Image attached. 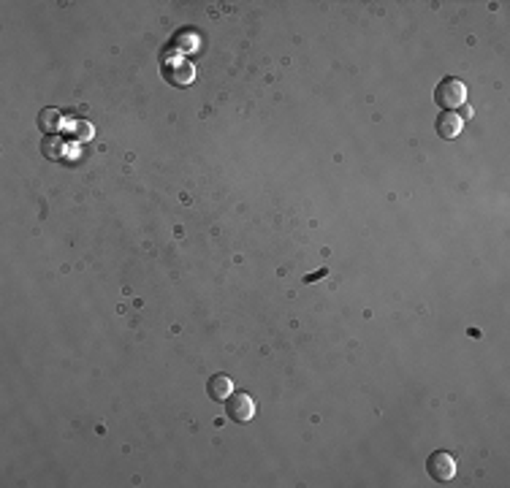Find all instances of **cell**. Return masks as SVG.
I'll list each match as a JSON object with an SVG mask.
<instances>
[{"mask_svg": "<svg viewBox=\"0 0 510 488\" xmlns=\"http://www.w3.org/2000/svg\"><path fill=\"white\" fill-rule=\"evenodd\" d=\"M435 103L442 112H459L467 103V87L461 79L456 76H445L435 87Z\"/></svg>", "mask_w": 510, "mask_h": 488, "instance_id": "1", "label": "cell"}, {"mask_svg": "<svg viewBox=\"0 0 510 488\" xmlns=\"http://www.w3.org/2000/svg\"><path fill=\"white\" fill-rule=\"evenodd\" d=\"M426 472L435 483H451L456 477V458L448 451H435L426 461Z\"/></svg>", "mask_w": 510, "mask_h": 488, "instance_id": "2", "label": "cell"}, {"mask_svg": "<svg viewBox=\"0 0 510 488\" xmlns=\"http://www.w3.org/2000/svg\"><path fill=\"white\" fill-rule=\"evenodd\" d=\"M226 413L231 420L247 423V420H253V415H255V402H253V396H247V394H231L226 399Z\"/></svg>", "mask_w": 510, "mask_h": 488, "instance_id": "3", "label": "cell"}, {"mask_svg": "<svg viewBox=\"0 0 510 488\" xmlns=\"http://www.w3.org/2000/svg\"><path fill=\"white\" fill-rule=\"evenodd\" d=\"M163 76H166V82H171L174 87H185V84H190L196 79V71H193V65L185 63V60H174V63L166 65Z\"/></svg>", "mask_w": 510, "mask_h": 488, "instance_id": "4", "label": "cell"}, {"mask_svg": "<svg viewBox=\"0 0 510 488\" xmlns=\"http://www.w3.org/2000/svg\"><path fill=\"white\" fill-rule=\"evenodd\" d=\"M461 117L456 112H442L440 117H437V122H435V131H437V136L440 139H445V141H451V139H456L459 133H461Z\"/></svg>", "mask_w": 510, "mask_h": 488, "instance_id": "5", "label": "cell"}, {"mask_svg": "<svg viewBox=\"0 0 510 488\" xmlns=\"http://www.w3.org/2000/svg\"><path fill=\"white\" fill-rule=\"evenodd\" d=\"M36 125L44 136H55V133H60V128H63V112L55 109V106H46L44 112L38 114Z\"/></svg>", "mask_w": 510, "mask_h": 488, "instance_id": "6", "label": "cell"}, {"mask_svg": "<svg viewBox=\"0 0 510 488\" xmlns=\"http://www.w3.org/2000/svg\"><path fill=\"white\" fill-rule=\"evenodd\" d=\"M209 396L212 399H217V402H226L228 396L234 394V383H231V377L228 375H215L209 380Z\"/></svg>", "mask_w": 510, "mask_h": 488, "instance_id": "7", "label": "cell"}, {"mask_svg": "<svg viewBox=\"0 0 510 488\" xmlns=\"http://www.w3.org/2000/svg\"><path fill=\"white\" fill-rule=\"evenodd\" d=\"M41 152H44L46 160H60L63 152H65V144L60 141V136H46V139L41 141Z\"/></svg>", "mask_w": 510, "mask_h": 488, "instance_id": "8", "label": "cell"}, {"mask_svg": "<svg viewBox=\"0 0 510 488\" xmlns=\"http://www.w3.org/2000/svg\"><path fill=\"white\" fill-rule=\"evenodd\" d=\"M74 139L76 141H90V139H93L90 122H74Z\"/></svg>", "mask_w": 510, "mask_h": 488, "instance_id": "9", "label": "cell"}, {"mask_svg": "<svg viewBox=\"0 0 510 488\" xmlns=\"http://www.w3.org/2000/svg\"><path fill=\"white\" fill-rule=\"evenodd\" d=\"M326 274H329V269H321V271H315V274L304 277V282H315V280H321V277H326Z\"/></svg>", "mask_w": 510, "mask_h": 488, "instance_id": "10", "label": "cell"}]
</instances>
